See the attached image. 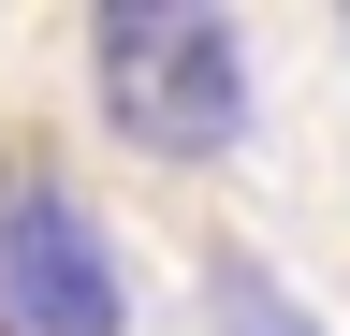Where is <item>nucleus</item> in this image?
<instances>
[{
    "label": "nucleus",
    "mask_w": 350,
    "mask_h": 336,
    "mask_svg": "<svg viewBox=\"0 0 350 336\" xmlns=\"http://www.w3.org/2000/svg\"><path fill=\"white\" fill-rule=\"evenodd\" d=\"M88 88L146 161H204L248 117V44L234 15H190V0H117V15H88Z\"/></svg>",
    "instance_id": "f257e3e1"
},
{
    "label": "nucleus",
    "mask_w": 350,
    "mask_h": 336,
    "mask_svg": "<svg viewBox=\"0 0 350 336\" xmlns=\"http://www.w3.org/2000/svg\"><path fill=\"white\" fill-rule=\"evenodd\" d=\"M131 278L73 190H0V336H117Z\"/></svg>",
    "instance_id": "f03ea898"
},
{
    "label": "nucleus",
    "mask_w": 350,
    "mask_h": 336,
    "mask_svg": "<svg viewBox=\"0 0 350 336\" xmlns=\"http://www.w3.org/2000/svg\"><path fill=\"white\" fill-rule=\"evenodd\" d=\"M336 29H350V15H336Z\"/></svg>",
    "instance_id": "7ed1b4c3"
}]
</instances>
